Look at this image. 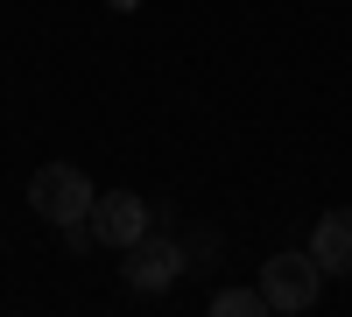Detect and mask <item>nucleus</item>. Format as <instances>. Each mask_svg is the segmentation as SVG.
I'll use <instances>...</instances> for the list:
<instances>
[{
    "instance_id": "f257e3e1",
    "label": "nucleus",
    "mask_w": 352,
    "mask_h": 317,
    "mask_svg": "<svg viewBox=\"0 0 352 317\" xmlns=\"http://www.w3.org/2000/svg\"><path fill=\"white\" fill-rule=\"evenodd\" d=\"M92 205H99V190H92V177L71 169V162H43L36 177H28V212H43L50 226L92 219Z\"/></svg>"
},
{
    "instance_id": "f03ea898",
    "label": "nucleus",
    "mask_w": 352,
    "mask_h": 317,
    "mask_svg": "<svg viewBox=\"0 0 352 317\" xmlns=\"http://www.w3.org/2000/svg\"><path fill=\"white\" fill-rule=\"evenodd\" d=\"M120 275H127V289L134 296H162L176 275H184V240H169V233H141L134 247H120Z\"/></svg>"
},
{
    "instance_id": "7ed1b4c3",
    "label": "nucleus",
    "mask_w": 352,
    "mask_h": 317,
    "mask_svg": "<svg viewBox=\"0 0 352 317\" xmlns=\"http://www.w3.org/2000/svg\"><path fill=\"white\" fill-rule=\"evenodd\" d=\"M317 289H324V268H317V254H275V261L261 268V296H268V310H282V317L310 310Z\"/></svg>"
},
{
    "instance_id": "20e7f679",
    "label": "nucleus",
    "mask_w": 352,
    "mask_h": 317,
    "mask_svg": "<svg viewBox=\"0 0 352 317\" xmlns=\"http://www.w3.org/2000/svg\"><path fill=\"white\" fill-rule=\"evenodd\" d=\"M148 226H155V205H148V197H134V190H106L99 205H92V233H99V247H134Z\"/></svg>"
},
{
    "instance_id": "39448f33",
    "label": "nucleus",
    "mask_w": 352,
    "mask_h": 317,
    "mask_svg": "<svg viewBox=\"0 0 352 317\" xmlns=\"http://www.w3.org/2000/svg\"><path fill=\"white\" fill-rule=\"evenodd\" d=\"M310 254L324 275H352V212H324L310 233Z\"/></svg>"
},
{
    "instance_id": "423d86ee",
    "label": "nucleus",
    "mask_w": 352,
    "mask_h": 317,
    "mask_svg": "<svg viewBox=\"0 0 352 317\" xmlns=\"http://www.w3.org/2000/svg\"><path fill=\"white\" fill-rule=\"evenodd\" d=\"M212 310H219V317H261V310H268V296H261V289H219Z\"/></svg>"
},
{
    "instance_id": "0eeeda50",
    "label": "nucleus",
    "mask_w": 352,
    "mask_h": 317,
    "mask_svg": "<svg viewBox=\"0 0 352 317\" xmlns=\"http://www.w3.org/2000/svg\"><path fill=\"white\" fill-rule=\"evenodd\" d=\"M106 8H120V14H127V8H141V0H106Z\"/></svg>"
}]
</instances>
